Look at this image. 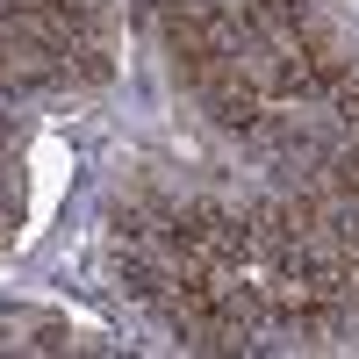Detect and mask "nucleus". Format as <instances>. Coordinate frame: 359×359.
Here are the masks:
<instances>
[{
  "instance_id": "nucleus-1",
  "label": "nucleus",
  "mask_w": 359,
  "mask_h": 359,
  "mask_svg": "<svg viewBox=\"0 0 359 359\" xmlns=\"http://www.w3.org/2000/svg\"><path fill=\"white\" fill-rule=\"evenodd\" d=\"M36 216H43V208H50V194H57V144H43V151H36Z\"/></svg>"
}]
</instances>
